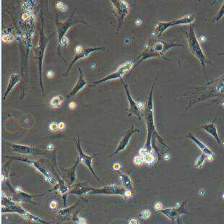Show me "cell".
<instances>
[{
	"label": "cell",
	"mask_w": 224,
	"mask_h": 224,
	"mask_svg": "<svg viewBox=\"0 0 224 224\" xmlns=\"http://www.w3.org/2000/svg\"><path fill=\"white\" fill-rule=\"evenodd\" d=\"M153 86L151 88V91L149 96L148 105H147L146 111H145V118H146V123H147V128H148V137H147L146 144H145V148L147 150L150 152V150L149 149V147L150 145L151 138L156 135L157 137L160 138L158 135L157 134V131L155 130V124H154V118H153Z\"/></svg>",
	"instance_id": "cell-1"
},
{
	"label": "cell",
	"mask_w": 224,
	"mask_h": 224,
	"mask_svg": "<svg viewBox=\"0 0 224 224\" xmlns=\"http://www.w3.org/2000/svg\"><path fill=\"white\" fill-rule=\"evenodd\" d=\"M187 42H188L189 48H190L191 51L192 52L194 55H195L197 59H199V62H200L201 65L205 67V64H206L207 60L204 55L202 48L200 47L198 41H197L196 35H195V30H194V25H190V28H189V31L187 33Z\"/></svg>",
	"instance_id": "cell-2"
},
{
	"label": "cell",
	"mask_w": 224,
	"mask_h": 224,
	"mask_svg": "<svg viewBox=\"0 0 224 224\" xmlns=\"http://www.w3.org/2000/svg\"><path fill=\"white\" fill-rule=\"evenodd\" d=\"M182 46L179 45V44H173L171 43H163V42L158 41L155 44V45L153 47H150L146 48L142 54L140 56V59L139 60L138 63H140L143 60L148 59V58L155 57V56H162L165 52H166L169 48L173 46Z\"/></svg>",
	"instance_id": "cell-3"
},
{
	"label": "cell",
	"mask_w": 224,
	"mask_h": 224,
	"mask_svg": "<svg viewBox=\"0 0 224 224\" xmlns=\"http://www.w3.org/2000/svg\"><path fill=\"white\" fill-rule=\"evenodd\" d=\"M195 21V17L192 15H187L186 17L181 18V19L176 20V21L170 22H158L155 26L154 33L153 35L157 36H161L165 30L172 26L177 25H187L193 23Z\"/></svg>",
	"instance_id": "cell-4"
},
{
	"label": "cell",
	"mask_w": 224,
	"mask_h": 224,
	"mask_svg": "<svg viewBox=\"0 0 224 224\" xmlns=\"http://www.w3.org/2000/svg\"><path fill=\"white\" fill-rule=\"evenodd\" d=\"M83 23L85 25H88L85 22L81 21L80 20H76L75 17H74V12L72 14V15L70 17L67 21L65 22H59L56 21V27H57V31H58V36H59V48H58V51H59V54L60 56V47H61V44L63 38L65 37V34L66 31L70 29L71 26L74 25L75 23Z\"/></svg>",
	"instance_id": "cell-5"
},
{
	"label": "cell",
	"mask_w": 224,
	"mask_h": 224,
	"mask_svg": "<svg viewBox=\"0 0 224 224\" xmlns=\"http://www.w3.org/2000/svg\"><path fill=\"white\" fill-rule=\"evenodd\" d=\"M113 4L114 8L115 9V13H116V17L118 19V30L116 33L122 28L123 23H124V18L126 17L127 15L130 12V7H129L128 3L125 1H118V0H112L111 1Z\"/></svg>",
	"instance_id": "cell-6"
},
{
	"label": "cell",
	"mask_w": 224,
	"mask_h": 224,
	"mask_svg": "<svg viewBox=\"0 0 224 224\" xmlns=\"http://www.w3.org/2000/svg\"><path fill=\"white\" fill-rule=\"evenodd\" d=\"M132 62H127V63L122 64V66H120V68H119V69L116 70V72H112V74H109V75L106 76V78H103V79L98 80V81L94 82L93 83V85H98V84L101 83V82L108 81V80H111L119 79V78L122 79V76L124 75V74L126 73L128 70H130L131 68H132Z\"/></svg>",
	"instance_id": "cell-7"
},
{
	"label": "cell",
	"mask_w": 224,
	"mask_h": 224,
	"mask_svg": "<svg viewBox=\"0 0 224 224\" xmlns=\"http://www.w3.org/2000/svg\"><path fill=\"white\" fill-rule=\"evenodd\" d=\"M127 191V190L124 191V189H121L117 187L111 185L101 189H85V190L82 189L80 194H121L126 195Z\"/></svg>",
	"instance_id": "cell-8"
},
{
	"label": "cell",
	"mask_w": 224,
	"mask_h": 224,
	"mask_svg": "<svg viewBox=\"0 0 224 224\" xmlns=\"http://www.w3.org/2000/svg\"><path fill=\"white\" fill-rule=\"evenodd\" d=\"M123 82V85H124L125 91H126L127 96V98L129 101V103H130V116L131 114H135L137 116H138V118L141 120L140 117V111L142 109L143 107H144V105L141 104L140 102H136L135 101L134 99L132 98V96H130V92H129L128 88L127 86V85Z\"/></svg>",
	"instance_id": "cell-9"
},
{
	"label": "cell",
	"mask_w": 224,
	"mask_h": 224,
	"mask_svg": "<svg viewBox=\"0 0 224 224\" xmlns=\"http://www.w3.org/2000/svg\"><path fill=\"white\" fill-rule=\"evenodd\" d=\"M187 138H188L193 141L195 143V145H197V147L199 148L202 152L203 153L204 155H205L207 156V159L210 161H213V156H214V153L212 152L208 147L206 146L203 142H201L200 140H199L196 137L194 136V135L192 134V133H189L188 135H187Z\"/></svg>",
	"instance_id": "cell-10"
},
{
	"label": "cell",
	"mask_w": 224,
	"mask_h": 224,
	"mask_svg": "<svg viewBox=\"0 0 224 224\" xmlns=\"http://www.w3.org/2000/svg\"><path fill=\"white\" fill-rule=\"evenodd\" d=\"M101 50H105V48L104 47H94V48H83L81 52H80V53L75 54V56H74L73 60H72V63L70 64L69 67H68V70H66V74H67L68 72H69L70 70L71 69L72 65H73V64L75 63V62L78 61V60L83 59V58L87 57V56H89L90 54H91L92 52L96 51H101Z\"/></svg>",
	"instance_id": "cell-11"
},
{
	"label": "cell",
	"mask_w": 224,
	"mask_h": 224,
	"mask_svg": "<svg viewBox=\"0 0 224 224\" xmlns=\"http://www.w3.org/2000/svg\"><path fill=\"white\" fill-rule=\"evenodd\" d=\"M161 212L171 220L180 216L181 214L187 213V211H185V202L182 203V205L180 207L163 210V211H161Z\"/></svg>",
	"instance_id": "cell-12"
},
{
	"label": "cell",
	"mask_w": 224,
	"mask_h": 224,
	"mask_svg": "<svg viewBox=\"0 0 224 224\" xmlns=\"http://www.w3.org/2000/svg\"><path fill=\"white\" fill-rule=\"evenodd\" d=\"M78 70H79V72H80L79 79H78V82H77L75 85H74V87L73 88V89L70 91L69 94L66 95V98H67L68 99H70V98H72V97H74V96H75V95L78 93V92H80V90H81L87 84L86 80H85V78H84L83 73H82V70L80 69V68H79Z\"/></svg>",
	"instance_id": "cell-13"
},
{
	"label": "cell",
	"mask_w": 224,
	"mask_h": 224,
	"mask_svg": "<svg viewBox=\"0 0 224 224\" xmlns=\"http://www.w3.org/2000/svg\"><path fill=\"white\" fill-rule=\"evenodd\" d=\"M136 132H140V130H139L138 129H135L134 127H132L131 130H129L128 132H127L126 134L124 135V136H123L122 140L120 142V144H119L116 151H115V152L113 153L112 155H115V154H116L117 153L120 152V151L124 150L125 148L127 146L129 142H130L131 137H132V135Z\"/></svg>",
	"instance_id": "cell-14"
},
{
	"label": "cell",
	"mask_w": 224,
	"mask_h": 224,
	"mask_svg": "<svg viewBox=\"0 0 224 224\" xmlns=\"http://www.w3.org/2000/svg\"><path fill=\"white\" fill-rule=\"evenodd\" d=\"M77 148H78V152H79L80 160L86 166L92 171V173H93L95 176H96L94 171L93 170V168H92V159H93V156H89V155L85 154V153H83V151L82 150L81 146H80V142L79 138H78V142H77Z\"/></svg>",
	"instance_id": "cell-15"
},
{
	"label": "cell",
	"mask_w": 224,
	"mask_h": 224,
	"mask_svg": "<svg viewBox=\"0 0 224 224\" xmlns=\"http://www.w3.org/2000/svg\"><path fill=\"white\" fill-rule=\"evenodd\" d=\"M201 127L205 131H206V132L208 133V134L211 135V136H213L214 139L216 140V142L218 143L219 145H221L223 147H224V145L222 143L221 139H220L218 136V134L216 127H215V124H214V122H211L209 123V124L203 125V126H202Z\"/></svg>",
	"instance_id": "cell-16"
},
{
	"label": "cell",
	"mask_w": 224,
	"mask_h": 224,
	"mask_svg": "<svg viewBox=\"0 0 224 224\" xmlns=\"http://www.w3.org/2000/svg\"><path fill=\"white\" fill-rule=\"evenodd\" d=\"M21 75L19 74H13L9 78V83L7 85V90H6V92L5 93V96H4L3 99H5L6 97L9 93V92L13 90V88L15 87L16 85H17L18 82L21 81Z\"/></svg>",
	"instance_id": "cell-17"
},
{
	"label": "cell",
	"mask_w": 224,
	"mask_h": 224,
	"mask_svg": "<svg viewBox=\"0 0 224 224\" xmlns=\"http://www.w3.org/2000/svg\"><path fill=\"white\" fill-rule=\"evenodd\" d=\"M12 148L15 152L22 153V154H28L31 155L34 153L35 149L31 148L30 146H26V145H11Z\"/></svg>",
	"instance_id": "cell-18"
},
{
	"label": "cell",
	"mask_w": 224,
	"mask_h": 224,
	"mask_svg": "<svg viewBox=\"0 0 224 224\" xmlns=\"http://www.w3.org/2000/svg\"><path fill=\"white\" fill-rule=\"evenodd\" d=\"M63 100L64 98L62 96H54L52 98L51 101H50V106H51V108H59V107L62 105V102H63Z\"/></svg>",
	"instance_id": "cell-19"
},
{
	"label": "cell",
	"mask_w": 224,
	"mask_h": 224,
	"mask_svg": "<svg viewBox=\"0 0 224 224\" xmlns=\"http://www.w3.org/2000/svg\"><path fill=\"white\" fill-rule=\"evenodd\" d=\"M121 179H122V183L124 184V187L127 189V190L130 191V189H132V181L130 180V177L127 176V175H122Z\"/></svg>",
	"instance_id": "cell-20"
},
{
	"label": "cell",
	"mask_w": 224,
	"mask_h": 224,
	"mask_svg": "<svg viewBox=\"0 0 224 224\" xmlns=\"http://www.w3.org/2000/svg\"><path fill=\"white\" fill-rule=\"evenodd\" d=\"M206 159H207V156L203 154V155H199L198 158H197V160L195 161V166L197 167V168H199V167H201L202 165H203V163H205V161H206Z\"/></svg>",
	"instance_id": "cell-21"
},
{
	"label": "cell",
	"mask_w": 224,
	"mask_h": 224,
	"mask_svg": "<svg viewBox=\"0 0 224 224\" xmlns=\"http://www.w3.org/2000/svg\"><path fill=\"white\" fill-rule=\"evenodd\" d=\"M223 15H224V2L223 5H222L221 9H220V10L218 12V13L216 18H215V21L218 22L220 20H221V18L223 17Z\"/></svg>",
	"instance_id": "cell-22"
},
{
	"label": "cell",
	"mask_w": 224,
	"mask_h": 224,
	"mask_svg": "<svg viewBox=\"0 0 224 224\" xmlns=\"http://www.w3.org/2000/svg\"><path fill=\"white\" fill-rule=\"evenodd\" d=\"M150 214L151 213H150V211H148V210H145V211L141 212L140 215V217L142 218L147 219L150 216Z\"/></svg>",
	"instance_id": "cell-23"
},
{
	"label": "cell",
	"mask_w": 224,
	"mask_h": 224,
	"mask_svg": "<svg viewBox=\"0 0 224 224\" xmlns=\"http://www.w3.org/2000/svg\"><path fill=\"white\" fill-rule=\"evenodd\" d=\"M143 162H144V161H143V159L141 156H136L134 159V163L136 165H142Z\"/></svg>",
	"instance_id": "cell-24"
},
{
	"label": "cell",
	"mask_w": 224,
	"mask_h": 224,
	"mask_svg": "<svg viewBox=\"0 0 224 224\" xmlns=\"http://www.w3.org/2000/svg\"><path fill=\"white\" fill-rule=\"evenodd\" d=\"M13 39L14 37L12 35H5L3 37V41L5 42H7V43H8V42H11L12 41H13Z\"/></svg>",
	"instance_id": "cell-25"
},
{
	"label": "cell",
	"mask_w": 224,
	"mask_h": 224,
	"mask_svg": "<svg viewBox=\"0 0 224 224\" xmlns=\"http://www.w3.org/2000/svg\"><path fill=\"white\" fill-rule=\"evenodd\" d=\"M49 129L51 131H56L59 129V124H56V123H51L49 126Z\"/></svg>",
	"instance_id": "cell-26"
},
{
	"label": "cell",
	"mask_w": 224,
	"mask_h": 224,
	"mask_svg": "<svg viewBox=\"0 0 224 224\" xmlns=\"http://www.w3.org/2000/svg\"><path fill=\"white\" fill-rule=\"evenodd\" d=\"M56 7L59 8V9H62V11H65L66 9V7L64 5L63 3L61 2H58L57 5H56Z\"/></svg>",
	"instance_id": "cell-27"
},
{
	"label": "cell",
	"mask_w": 224,
	"mask_h": 224,
	"mask_svg": "<svg viewBox=\"0 0 224 224\" xmlns=\"http://www.w3.org/2000/svg\"><path fill=\"white\" fill-rule=\"evenodd\" d=\"M155 209L156 210V211H162V207H163V205L162 204H161V203H156L155 204Z\"/></svg>",
	"instance_id": "cell-28"
},
{
	"label": "cell",
	"mask_w": 224,
	"mask_h": 224,
	"mask_svg": "<svg viewBox=\"0 0 224 224\" xmlns=\"http://www.w3.org/2000/svg\"><path fill=\"white\" fill-rule=\"evenodd\" d=\"M54 75V72H52L51 70H48V71H47V72H46V76H47L48 78H52Z\"/></svg>",
	"instance_id": "cell-29"
},
{
	"label": "cell",
	"mask_w": 224,
	"mask_h": 224,
	"mask_svg": "<svg viewBox=\"0 0 224 224\" xmlns=\"http://www.w3.org/2000/svg\"><path fill=\"white\" fill-rule=\"evenodd\" d=\"M129 224H139V222L138 220L132 218V219L130 220V221H129Z\"/></svg>",
	"instance_id": "cell-30"
},
{
	"label": "cell",
	"mask_w": 224,
	"mask_h": 224,
	"mask_svg": "<svg viewBox=\"0 0 224 224\" xmlns=\"http://www.w3.org/2000/svg\"><path fill=\"white\" fill-rule=\"evenodd\" d=\"M82 49H83V48L82 47V46H77L76 48H75V51H76V54H78L80 53V52H81L82 51Z\"/></svg>",
	"instance_id": "cell-31"
},
{
	"label": "cell",
	"mask_w": 224,
	"mask_h": 224,
	"mask_svg": "<svg viewBox=\"0 0 224 224\" xmlns=\"http://www.w3.org/2000/svg\"><path fill=\"white\" fill-rule=\"evenodd\" d=\"M113 168H114V169H115V170H119V169H120L121 168V165L120 164H119V163H115V164H114V165H113Z\"/></svg>",
	"instance_id": "cell-32"
},
{
	"label": "cell",
	"mask_w": 224,
	"mask_h": 224,
	"mask_svg": "<svg viewBox=\"0 0 224 224\" xmlns=\"http://www.w3.org/2000/svg\"><path fill=\"white\" fill-rule=\"evenodd\" d=\"M69 107H70V109H74V108H75V107H76V104H75V103H74V102H71V103H70V104H69Z\"/></svg>",
	"instance_id": "cell-33"
},
{
	"label": "cell",
	"mask_w": 224,
	"mask_h": 224,
	"mask_svg": "<svg viewBox=\"0 0 224 224\" xmlns=\"http://www.w3.org/2000/svg\"><path fill=\"white\" fill-rule=\"evenodd\" d=\"M64 127H65V124H64L63 122H60L59 124V130H63Z\"/></svg>",
	"instance_id": "cell-34"
},
{
	"label": "cell",
	"mask_w": 224,
	"mask_h": 224,
	"mask_svg": "<svg viewBox=\"0 0 224 224\" xmlns=\"http://www.w3.org/2000/svg\"><path fill=\"white\" fill-rule=\"evenodd\" d=\"M50 207H51V208H55L56 207V203L55 202H51V204H50Z\"/></svg>",
	"instance_id": "cell-35"
},
{
	"label": "cell",
	"mask_w": 224,
	"mask_h": 224,
	"mask_svg": "<svg viewBox=\"0 0 224 224\" xmlns=\"http://www.w3.org/2000/svg\"><path fill=\"white\" fill-rule=\"evenodd\" d=\"M79 222H80V224H86L85 220L82 218H79Z\"/></svg>",
	"instance_id": "cell-36"
},
{
	"label": "cell",
	"mask_w": 224,
	"mask_h": 224,
	"mask_svg": "<svg viewBox=\"0 0 224 224\" xmlns=\"http://www.w3.org/2000/svg\"><path fill=\"white\" fill-rule=\"evenodd\" d=\"M28 17V13H25L23 16H22V18H23V20H26Z\"/></svg>",
	"instance_id": "cell-37"
},
{
	"label": "cell",
	"mask_w": 224,
	"mask_h": 224,
	"mask_svg": "<svg viewBox=\"0 0 224 224\" xmlns=\"http://www.w3.org/2000/svg\"><path fill=\"white\" fill-rule=\"evenodd\" d=\"M47 148H48V150H53L54 145H48Z\"/></svg>",
	"instance_id": "cell-38"
},
{
	"label": "cell",
	"mask_w": 224,
	"mask_h": 224,
	"mask_svg": "<svg viewBox=\"0 0 224 224\" xmlns=\"http://www.w3.org/2000/svg\"><path fill=\"white\" fill-rule=\"evenodd\" d=\"M205 192L204 191V189H200V190L199 191V195H205Z\"/></svg>",
	"instance_id": "cell-39"
},
{
	"label": "cell",
	"mask_w": 224,
	"mask_h": 224,
	"mask_svg": "<svg viewBox=\"0 0 224 224\" xmlns=\"http://www.w3.org/2000/svg\"><path fill=\"white\" fill-rule=\"evenodd\" d=\"M164 158L165 160H169V159L170 158V155H169V154H165Z\"/></svg>",
	"instance_id": "cell-40"
},
{
	"label": "cell",
	"mask_w": 224,
	"mask_h": 224,
	"mask_svg": "<svg viewBox=\"0 0 224 224\" xmlns=\"http://www.w3.org/2000/svg\"><path fill=\"white\" fill-rule=\"evenodd\" d=\"M141 23H142V22H141V21H140V20H137V21H136V24H137V25H140Z\"/></svg>",
	"instance_id": "cell-41"
},
{
	"label": "cell",
	"mask_w": 224,
	"mask_h": 224,
	"mask_svg": "<svg viewBox=\"0 0 224 224\" xmlns=\"http://www.w3.org/2000/svg\"><path fill=\"white\" fill-rule=\"evenodd\" d=\"M219 55H224V53H221V54H219Z\"/></svg>",
	"instance_id": "cell-42"
},
{
	"label": "cell",
	"mask_w": 224,
	"mask_h": 224,
	"mask_svg": "<svg viewBox=\"0 0 224 224\" xmlns=\"http://www.w3.org/2000/svg\"><path fill=\"white\" fill-rule=\"evenodd\" d=\"M223 199H224V194H223Z\"/></svg>",
	"instance_id": "cell-43"
}]
</instances>
